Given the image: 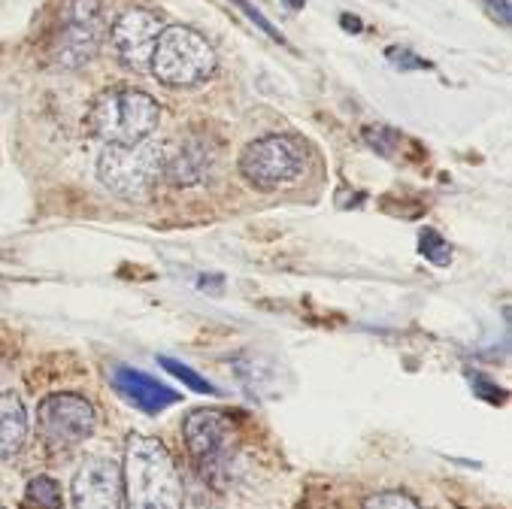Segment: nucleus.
<instances>
[{
  "instance_id": "obj_16",
  "label": "nucleus",
  "mask_w": 512,
  "mask_h": 509,
  "mask_svg": "<svg viewBox=\"0 0 512 509\" xmlns=\"http://www.w3.org/2000/svg\"><path fill=\"white\" fill-rule=\"evenodd\" d=\"M161 364H164L173 376H179L188 388H194L197 394H216V388H213L207 379H200L191 367H185V364H179V361H173V358H161Z\"/></svg>"
},
{
  "instance_id": "obj_10",
  "label": "nucleus",
  "mask_w": 512,
  "mask_h": 509,
  "mask_svg": "<svg viewBox=\"0 0 512 509\" xmlns=\"http://www.w3.org/2000/svg\"><path fill=\"white\" fill-rule=\"evenodd\" d=\"M76 509H119L125 497L122 467L113 458H85L70 485Z\"/></svg>"
},
{
  "instance_id": "obj_3",
  "label": "nucleus",
  "mask_w": 512,
  "mask_h": 509,
  "mask_svg": "<svg viewBox=\"0 0 512 509\" xmlns=\"http://www.w3.org/2000/svg\"><path fill=\"white\" fill-rule=\"evenodd\" d=\"M216 70V52L207 37L185 25H170L161 31L149 73L167 88H194L207 82Z\"/></svg>"
},
{
  "instance_id": "obj_4",
  "label": "nucleus",
  "mask_w": 512,
  "mask_h": 509,
  "mask_svg": "<svg viewBox=\"0 0 512 509\" xmlns=\"http://www.w3.org/2000/svg\"><path fill=\"white\" fill-rule=\"evenodd\" d=\"M164 161L167 146L155 143L152 137L137 146H107L104 155L97 158V176L113 194L140 200L164 176Z\"/></svg>"
},
{
  "instance_id": "obj_2",
  "label": "nucleus",
  "mask_w": 512,
  "mask_h": 509,
  "mask_svg": "<svg viewBox=\"0 0 512 509\" xmlns=\"http://www.w3.org/2000/svg\"><path fill=\"white\" fill-rule=\"evenodd\" d=\"M158 122V100L128 85L100 91L88 110V131L107 146H137L155 134Z\"/></svg>"
},
{
  "instance_id": "obj_18",
  "label": "nucleus",
  "mask_w": 512,
  "mask_h": 509,
  "mask_svg": "<svg viewBox=\"0 0 512 509\" xmlns=\"http://www.w3.org/2000/svg\"><path fill=\"white\" fill-rule=\"evenodd\" d=\"M488 10H491L494 19L500 16V25H509V4H506V0H500V4H497V0H488Z\"/></svg>"
},
{
  "instance_id": "obj_1",
  "label": "nucleus",
  "mask_w": 512,
  "mask_h": 509,
  "mask_svg": "<svg viewBox=\"0 0 512 509\" xmlns=\"http://www.w3.org/2000/svg\"><path fill=\"white\" fill-rule=\"evenodd\" d=\"M122 485L128 509H182V482L176 464L155 437H128Z\"/></svg>"
},
{
  "instance_id": "obj_13",
  "label": "nucleus",
  "mask_w": 512,
  "mask_h": 509,
  "mask_svg": "<svg viewBox=\"0 0 512 509\" xmlns=\"http://www.w3.org/2000/svg\"><path fill=\"white\" fill-rule=\"evenodd\" d=\"M28 440V410L19 394H0V461L13 458Z\"/></svg>"
},
{
  "instance_id": "obj_6",
  "label": "nucleus",
  "mask_w": 512,
  "mask_h": 509,
  "mask_svg": "<svg viewBox=\"0 0 512 509\" xmlns=\"http://www.w3.org/2000/svg\"><path fill=\"white\" fill-rule=\"evenodd\" d=\"M185 446L213 485H225L234 470V422L222 410H194L188 413L185 425Z\"/></svg>"
},
{
  "instance_id": "obj_14",
  "label": "nucleus",
  "mask_w": 512,
  "mask_h": 509,
  "mask_svg": "<svg viewBox=\"0 0 512 509\" xmlns=\"http://www.w3.org/2000/svg\"><path fill=\"white\" fill-rule=\"evenodd\" d=\"M28 503H34L37 509H61L64 497H61V485L49 476H37L28 482V491H25Z\"/></svg>"
},
{
  "instance_id": "obj_7",
  "label": "nucleus",
  "mask_w": 512,
  "mask_h": 509,
  "mask_svg": "<svg viewBox=\"0 0 512 509\" xmlns=\"http://www.w3.org/2000/svg\"><path fill=\"white\" fill-rule=\"evenodd\" d=\"M306 164V149L297 137L267 134L252 140L240 155L243 179L258 191H276L279 185L297 179Z\"/></svg>"
},
{
  "instance_id": "obj_19",
  "label": "nucleus",
  "mask_w": 512,
  "mask_h": 509,
  "mask_svg": "<svg viewBox=\"0 0 512 509\" xmlns=\"http://www.w3.org/2000/svg\"><path fill=\"white\" fill-rule=\"evenodd\" d=\"M288 4H291V7H303V4H306V0H288Z\"/></svg>"
},
{
  "instance_id": "obj_12",
  "label": "nucleus",
  "mask_w": 512,
  "mask_h": 509,
  "mask_svg": "<svg viewBox=\"0 0 512 509\" xmlns=\"http://www.w3.org/2000/svg\"><path fill=\"white\" fill-rule=\"evenodd\" d=\"M210 149L200 140H185L182 146L170 149L167 146V161H164V176L173 185H197L203 176L210 173Z\"/></svg>"
},
{
  "instance_id": "obj_5",
  "label": "nucleus",
  "mask_w": 512,
  "mask_h": 509,
  "mask_svg": "<svg viewBox=\"0 0 512 509\" xmlns=\"http://www.w3.org/2000/svg\"><path fill=\"white\" fill-rule=\"evenodd\" d=\"M104 10L100 0H64L58 10V28L52 37L49 58L61 70H79L85 67L100 43H104Z\"/></svg>"
},
{
  "instance_id": "obj_9",
  "label": "nucleus",
  "mask_w": 512,
  "mask_h": 509,
  "mask_svg": "<svg viewBox=\"0 0 512 509\" xmlns=\"http://www.w3.org/2000/svg\"><path fill=\"white\" fill-rule=\"evenodd\" d=\"M161 31H164L161 19L149 10L122 13L110 31V43H113V52L122 61V67H128L134 73H146Z\"/></svg>"
},
{
  "instance_id": "obj_11",
  "label": "nucleus",
  "mask_w": 512,
  "mask_h": 509,
  "mask_svg": "<svg viewBox=\"0 0 512 509\" xmlns=\"http://www.w3.org/2000/svg\"><path fill=\"white\" fill-rule=\"evenodd\" d=\"M113 385L119 388L122 397H128L134 406H140L143 413H164L167 406H173L179 400V394L167 385H161L158 379L146 376L143 370L134 367H116L113 373Z\"/></svg>"
},
{
  "instance_id": "obj_8",
  "label": "nucleus",
  "mask_w": 512,
  "mask_h": 509,
  "mask_svg": "<svg viewBox=\"0 0 512 509\" xmlns=\"http://www.w3.org/2000/svg\"><path fill=\"white\" fill-rule=\"evenodd\" d=\"M94 425H97L94 406L79 394H52L37 410L40 440L55 452L73 449L82 440H88Z\"/></svg>"
},
{
  "instance_id": "obj_20",
  "label": "nucleus",
  "mask_w": 512,
  "mask_h": 509,
  "mask_svg": "<svg viewBox=\"0 0 512 509\" xmlns=\"http://www.w3.org/2000/svg\"><path fill=\"white\" fill-rule=\"evenodd\" d=\"M0 509H4V506H0Z\"/></svg>"
},
{
  "instance_id": "obj_17",
  "label": "nucleus",
  "mask_w": 512,
  "mask_h": 509,
  "mask_svg": "<svg viewBox=\"0 0 512 509\" xmlns=\"http://www.w3.org/2000/svg\"><path fill=\"white\" fill-rule=\"evenodd\" d=\"M234 4H237V7H240V10H243V13H246V16H249V19H252V22H255V25H258L264 34H267V37H273V40H282V34H279V31H276V28H273V25H270V22H267V19L258 13L252 4H249V0H234Z\"/></svg>"
},
{
  "instance_id": "obj_15",
  "label": "nucleus",
  "mask_w": 512,
  "mask_h": 509,
  "mask_svg": "<svg viewBox=\"0 0 512 509\" xmlns=\"http://www.w3.org/2000/svg\"><path fill=\"white\" fill-rule=\"evenodd\" d=\"M364 509H425V506L403 491H379L364 500Z\"/></svg>"
}]
</instances>
